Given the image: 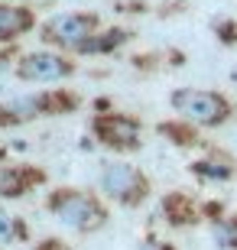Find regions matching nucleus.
<instances>
[{"instance_id": "1", "label": "nucleus", "mask_w": 237, "mask_h": 250, "mask_svg": "<svg viewBox=\"0 0 237 250\" xmlns=\"http://www.w3.org/2000/svg\"><path fill=\"white\" fill-rule=\"evenodd\" d=\"M46 211H52L65 228H72L78 234H94L98 228L108 224V205L85 188H52L46 195Z\"/></svg>"}, {"instance_id": "2", "label": "nucleus", "mask_w": 237, "mask_h": 250, "mask_svg": "<svg viewBox=\"0 0 237 250\" xmlns=\"http://www.w3.org/2000/svg\"><path fill=\"white\" fill-rule=\"evenodd\" d=\"M78 104H82V98L75 91H62V88L20 94V98H10L0 104V127H20V124H29L46 114H72L78 111Z\"/></svg>"}, {"instance_id": "3", "label": "nucleus", "mask_w": 237, "mask_h": 250, "mask_svg": "<svg viewBox=\"0 0 237 250\" xmlns=\"http://www.w3.org/2000/svg\"><path fill=\"white\" fill-rule=\"evenodd\" d=\"M169 104L175 117H185L198 127H221L234 114V104L221 91H201V88H179L169 94Z\"/></svg>"}, {"instance_id": "4", "label": "nucleus", "mask_w": 237, "mask_h": 250, "mask_svg": "<svg viewBox=\"0 0 237 250\" xmlns=\"http://www.w3.org/2000/svg\"><path fill=\"white\" fill-rule=\"evenodd\" d=\"M101 192L108 195L110 202L124 205V208H140L153 188H150V179L137 166H130L124 159H114L101 172Z\"/></svg>"}, {"instance_id": "5", "label": "nucleus", "mask_w": 237, "mask_h": 250, "mask_svg": "<svg viewBox=\"0 0 237 250\" xmlns=\"http://www.w3.org/2000/svg\"><path fill=\"white\" fill-rule=\"evenodd\" d=\"M91 133L101 146L114 153H137L143 146V124L130 114L110 111V114H94L91 117Z\"/></svg>"}, {"instance_id": "6", "label": "nucleus", "mask_w": 237, "mask_h": 250, "mask_svg": "<svg viewBox=\"0 0 237 250\" xmlns=\"http://www.w3.org/2000/svg\"><path fill=\"white\" fill-rule=\"evenodd\" d=\"M101 29V13H55L43 23V42L52 49H78L88 36Z\"/></svg>"}, {"instance_id": "7", "label": "nucleus", "mask_w": 237, "mask_h": 250, "mask_svg": "<svg viewBox=\"0 0 237 250\" xmlns=\"http://www.w3.org/2000/svg\"><path fill=\"white\" fill-rule=\"evenodd\" d=\"M13 72L20 82H62V78L75 75V62L65 59L62 52H52V49H36V52L17 56Z\"/></svg>"}, {"instance_id": "8", "label": "nucleus", "mask_w": 237, "mask_h": 250, "mask_svg": "<svg viewBox=\"0 0 237 250\" xmlns=\"http://www.w3.org/2000/svg\"><path fill=\"white\" fill-rule=\"evenodd\" d=\"M46 182V172L36 166H10L0 163V198H23Z\"/></svg>"}, {"instance_id": "9", "label": "nucleus", "mask_w": 237, "mask_h": 250, "mask_svg": "<svg viewBox=\"0 0 237 250\" xmlns=\"http://www.w3.org/2000/svg\"><path fill=\"white\" fill-rule=\"evenodd\" d=\"M163 218L172 228H192L198 224L205 214H201V205L185 192H166L163 195Z\"/></svg>"}, {"instance_id": "10", "label": "nucleus", "mask_w": 237, "mask_h": 250, "mask_svg": "<svg viewBox=\"0 0 237 250\" xmlns=\"http://www.w3.org/2000/svg\"><path fill=\"white\" fill-rule=\"evenodd\" d=\"M189 169H192V176L201 179V182H228V179L237 176V163H234V156L221 153V149L208 153L205 159H195Z\"/></svg>"}, {"instance_id": "11", "label": "nucleus", "mask_w": 237, "mask_h": 250, "mask_svg": "<svg viewBox=\"0 0 237 250\" xmlns=\"http://www.w3.org/2000/svg\"><path fill=\"white\" fill-rule=\"evenodd\" d=\"M33 26H36V13L29 7L0 3V42H13V39L26 36Z\"/></svg>"}, {"instance_id": "12", "label": "nucleus", "mask_w": 237, "mask_h": 250, "mask_svg": "<svg viewBox=\"0 0 237 250\" xmlns=\"http://www.w3.org/2000/svg\"><path fill=\"white\" fill-rule=\"evenodd\" d=\"M133 36V33H130V29H120V26H110V29H104V33H94V36H88L82 42V46L75 49V56H108V52H114V49H120L124 46V42H127V39Z\"/></svg>"}, {"instance_id": "13", "label": "nucleus", "mask_w": 237, "mask_h": 250, "mask_svg": "<svg viewBox=\"0 0 237 250\" xmlns=\"http://www.w3.org/2000/svg\"><path fill=\"white\" fill-rule=\"evenodd\" d=\"M159 133H163V137H169V143H175V146H195V143H198V124H192V121H179V117H175V121H169V124H159Z\"/></svg>"}, {"instance_id": "14", "label": "nucleus", "mask_w": 237, "mask_h": 250, "mask_svg": "<svg viewBox=\"0 0 237 250\" xmlns=\"http://www.w3.org/2000/svg\"><path fill=\"white\" fill-rule=\"evenodd\" d=\"M211 237L221 250H237V214H221L211 221Z\"/></svg>"}, {"instance_id": "15", "label": "nucleus", "mask_w": 237, "mask_h": 250, "mask_svg": "<svg viewBox=\"0 0 237 250\" xmlns=\"http://www.w3.org/2000/svg\"><path fill=\"white\" fill-rule=\"evenodd\" d=\"M26 237H29L26 221H20L17 214L0 208V244H17V241H26Z\"/></svg>"}, {"instance_id": "16", "label": "nucleus", "mask_w": 237, "mask_h": 250, "mask_svg": "<svg viewBox=\"0 0 237 250\" xmlns=\"http://www.w3.org/2000/svg\"><path fill=\"white\" fill-rule=\"evenodd\" d=\"M211 33L218 36L221 46H237V20H231V17H215V20H211Z\"/></svg>"}, {"instance_id": "17", "label": "nucleus", "mask_w": 237, "mask_h": 250, "mask_svg": "<svg viewBox=\"0 0 237 250\" xmlns=\"http://www.w3.org/2000/svg\"><path fill=\"white\" fill-rule=\"evenodd\" d=\"M36 250H72L65 241H59V237H46V241H39Z\"/></svg>"}, {"instance_id": "18", "label": "nucleus", "mask_w": 237, "mask_h": 250, "mask_svg": "<svg viewBox=\"0 0 237 250\" xmlns=\"http://www.w3.org/2000/svg\"><path fill=\"white\" fill-rule=\"evenodd\" d=\"M137 250H175V247L169 241H143Z\"/></svg>"}, {"instance_id": "19", "label": "nucleus", "mask_w": 237, "mask_h": 250, "mask_svg": "<svg viewBox=\"0 0 237 250\" xmlns=\"http://www.w3.org/2000/svg\"><path fill=\"white\" fill-rule=\"evenodd\" d=\"M13 56H17V49H13V46L0 49V72H3V68H7V65H10V59H13Z\"/></svg>"}, {"instance_id": "20", "label": "nucleus", "mask_w": 237, "mask_h": 250, "mask_svg": "<svg viewBox=\"0 0 237 250\" xmlns=\"http://www.w3.org/2000/svg\"><path fill=\"white\" fill-rule=\"evenodd\" d=\"M231 82H234V84H237V68H234V72H231Z\"/></svg>"}]
</instances>
